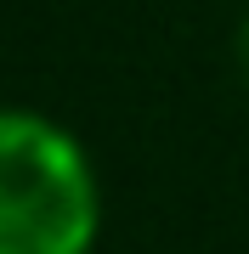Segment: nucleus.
I'll return each instance as SVG.
<instances>
[{"label":"nucleus","instance_id":"nucleus-2","mask_svg":"<svg viewBox=\"0 0 249 254\" xmlns=\"http://www.w3.org/2000/svg\"><path fill=\"white\" fill-rule=\"evenodd\" d=\"M238 63H244V73H249V17H244V28H238Z\"/></svg>","mask_w":249,"mask_h":254},{"label":"nucleus","instance_id":"nucleus-1","mask_svg":"<svg viewBox=\"0 0 249 254\" xmlns=\"http://www.w3.org/2000/svg\"><path fill=\"white\" fill-rule=\"evenodd\" d=\"M102 181L85 141L51 113L0 108V254H91Z\"/></svg>","mask_w":249,"mask_h":254}]
</instances>
